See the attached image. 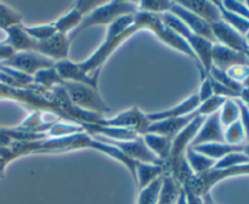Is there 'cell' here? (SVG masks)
<instances>
[{
	"mask_svg": "<svg viewBox=\"0 0 249 204\" xmlns=\"http://www.w3.org/2000/svg\"><path fill=\"white\" fill-rule=\"evenodd\" d=\"M160 22H162L160 16L158 15H151L141 11L119 17L108 26L106 38L100 48L87 61L78 63L80 70L84 74H91L96 70H101L102 63L123 41H125L141 29L155 33L156 29L160 27Z\"/></svg>",
	"mask_w": 249,
	"mask_h": 204,
	"instance_id": "1",
	"label": "cell"
},
{
	"mask_svg": "<svg viewBox=\"0 0 249 204\" xmlns=\"http://www.w3.org/2000/svg\"><path fill=\"white\" fill-rule=\"evenodd\" d=\"M138 12V2L131 1H111V2H101L99 6L89 12L87 16L83 18L79 26L71 32L68 36V40H74L75 36L79 35L85 29L94 26H109L113 23L119 17L125 16V15L135 14Z\"/></svg>",
	"mask_w": 249,
	"mask_h": 204,
	"instance_id": "2",
	"label": "cell"
},
{
	"mask_svg": "<svg viewBox=\"0 0 249 204\" xmlns=\"http://www.w3.org/2000/svg\"><path fill=\"white\" fill-rule=\"evenodd\" d=\"M61 85L65 89L71 103L77 108L99 116H105L109 112V107L101 99L99 89L96 87L66 80H62Z\"/></svg>",
	"mask_w": 249,
	"mask_h": 204,
	"instance_id": "3",
	"label": "cell"
},
{
	"mask_svg": "<svg viewBox=\"0 0 249 204\" xmlns=\"http://www.w3.org/2000/svg\"><path fill=\"white\" fill-rule=\"evenodd\" d=\"M240 175H249V164L238 165L233 168H225V169H216L212 168L208 171L203 174L195 175L191 181L185 185L182 188L196 193L197 196L204 197L209 193L212 187L223 180L229 179L232 176H240Z\"/></svg>",
	"mask_w": 249,
	"mask_h": 204,
	"instance_id": "4",
	"label": "cell"
},
{
	"mask_svg": "<svg viewBox=\"0 0 249 204\" xmlns=\"http://www.w3.org/2000/svg\"><path fill=\"white\" fill-rule=\"evenodd\" d=\"M95 140L99 142L106 143V145L112 146V147L117 148L119 152L123 153L125 157L129 159L134 160L136 163H146V164H163L155 154L150 151V148L146 146L143 142L142 136H138L131 140H114V138L105 137L102 135H92Z\"/></svg>",
	"mask_w": 249,
	"mask_h": 204,
	"instance_id": "5",
	"label": "cell"
},
{
	"mask_svg": "<svg viewBox=\"0 0 249 204\" xmlns=\"http://www.w3.org/2000/svg\"><path fill=\"white\" fill-rule=\"evenodd\" d=\"M55 63L50 58L33 51H16L11 57L0 62V65L33 77L39 70L53 67Z\"/></svg>",
	"mask_w": 249,
	"mask_h": 204,
	"instance_id": "6",
	"label": "cell"
},
{
	"mask_svg": "<svg viewBox=\"0 0 249 204\" xmlns=\"http://www.w3.org/2000/svg\"><path fill=\"white\" fill-rule=\"evenodd\" d=\"M148 125H150V121L146 118V114H143L138 107H133L128 111L122 112L116 117L105 118L104 120V126L106 128L124 129V130L136 133L138 135H143Z\"/></svg>",
	"mask_w": 249,
	"mask_h": 204,
	"instance_id": "7",
	"label": "cell"
},
{
	"mask_svg": "<svg viewBox=\"0 0 249 204\" xmlns=\"http://www.w3.org/2000/svg\"><path fill=\"white\" fill-rule=\"evenodd\" d=\"M211 27L215 43L221 44V45L226 46V48L231 49L233 51L243 53L249 58V45L242 34L235 31L232 27L225 23L223 19L215 22V23H212Z\"/></svg>",
	"mask_w": 249,
	"mask_h": 204,
	"instance_id": "8",
	"label": "cell"
},
{
	"mask_svg": "<svg viewBox=\"0 0 249 204\" xmlns=\"http://www.w3.org/2000/svg\"><path fill=\"white\" fill-rule=\"evenodd\" d=\"M169 12L174 15V16H177L194 34L201 36V38L207 39V40H211L213 41V43H215L213 32H212L211 23H208V22H206L204 19H202L201 17H198L197 15L192 14L191 11L185 9V7L181 6L178 1H172Z\"/></svg>",
	"mask_w": 249,
	"mask_h": 204,
	"instance_id": "9",
	"label": "cell"
},
{
	"mask_svg": "<svg viewBox=\"0 0 249 204\" xmlns=\"http://www.w3.org/2000/svg\"><path fill=\"white\" fill-rule=\"evenodd\" d=\"M70 44L71 41L68 40V36L66 34L57 33L51 36L50 39L36 41L34 52L40 53V55L53 60V62H58V61L68 60Z\"/></svg>",
	"mask_w": 249,
	"mask_h": 204,
	"instance_id": "10",
	"label": "cell"
},
{
	"mask_svg": "<svg viewBox=\"0 0 249 204\" xmlns=\"http://www.w3.org/2000/svg\"><path fill=\"white\" fill-rule=\"evenodd\" d=\"M101 2L99 1H77L67 14L60 17L56 22H53L56 27V31L58 33H62L67 35V33H71V32L74 31L79 26L80 22L83 21V18L91 10L99 6Z\"/></svg>",
	"mask_w": 249,
	"mask_h": 204,
	"instance_id": "11",
	"label": "cell"
},
{
	"mask_svg": "<svg viewBox=\"0 0 249 204\" xmlns=\"http://www.w3.org/2000/svg\"><path fill=\"white\" fill-rule=\"evenodd\" d=\"M204 143H225L224 140V126L221 125L219 111L206 117L198 133L191 142V147Z\"/></svg>",
	"mask_w": 249,
	"mask_h": 204,
	"instance_id": "12",
	"label": "cell"
},
{
	"mask_svg": "<svg viewBox=\"0 0 249 204\" xmlns=\"http://www.w3.org/2000/svg\"><path fill=\"white\" fill-rule=\"evenodd\" d=\"M55 69L58 73L60 78L66 82H74L80 83V84L89 85L91 87H96L99 84V75L101 70H96V72L91 73V74H84L80 70L78 63L71 62L70 60L58 61L55 63Z\"/></svg>",
	"mask_w": 249,
	"mask_h": 204,
	"instance_id": "13",
	"label": "cell"
},
{
	"mask_svg": "<svg viewBox=\"0 0 249 204\" xmlns=\"http://www.w3.org/2000/svg\"><path fill=\"white\" fill-rule=\"evenodd\" d=\"M212 63L213 67L220 70H228L229 68L235 66H248L249 58L243 53L233 51L219 43H214L212 51Z\"/></svg>",
	"mask_w": 249,
	"mask_h": 204,
	"instance_id": "14",
	"label": "cell"
},
{
	"mask_svg": "<svg viewBox=\"0 0 249 204\" xmlns=\"http://www.w3.org/2000/svg\"><path fill=\"white\" fill-rule=\"evenodd\" d=\"M206 117L201 116L192 120L185 129H182L172 141V148H170V154L168 159H177V158L184 157L187 147L191 146L192 140L195 138L196 134L201 129Z\"/></svg>",
	"mask_w": 249,
	"mask_h": 204,
	"instance_id": "15",
	"label": "cell"
},
{
	"mask_svg": "<svg viewBox=\"0 0 249 204\" xmlns=\"http://www.w3.org/2000/svg\"><path fill=\"white\" fill-rule=\"evenodd\" d=\"M199 104H201V101H199L198 95L195 94L192 95V96L187 97L185 101L178 103L177 106L172 107V108L146 114V118H147V120L150 121V123H153V121L165 120V119L179 118V117L187 116V114L195 112L197 108H198Z\"/></svg>",
	"mask_w": 249,
	"mask_h": 204,
	"instance_id": "16",
	"label": "cell"
},
{
	"mask_svg": "<svg viewBox=\"0 0 249 204\" xmlns=\"http://www.w3.org/2000/svg\"><path fill=\"white\" fill-rule=\"evenodd\" d=\"M181 6L197 15L208 23H215L221 21V15L215 1H206V0H184L178 1Z\"/></svg>",
	"mask_w": 249,
	"mask_h": 204,
	"instance_id": "17",
	"label": "cell"
},
{
	"mask_svg": "<svg viewBox=\"0 0 249 204\" xmlns=\"http://www.w3.org/2000/svg\"><path fill=\"white\" fill-rule=\"evenodd\" d=\"M141 136H142V140L146 143V146L150 148L151 152L160 162L164 163L169 158L173 138L163 135H157V134H143Z\"/></svg>",
	"mask_w": 249,
	"mask_h": 204,
	"instance_id": "18",
	"label": "cell"
},
{
	"mask_svg": "<svg viewBox=\"0 0 249 204\" xmlns=\"http://www.w3.org/2000/svg\"><path fill=\"white\" fill-rule=\"evenodd\" d=\"M164 174L163 164H146V163H139L136 167L135 182L138 184L139 189L143 188L147 185H150L153 180L162 176Z\"/></svg>",
	"mask_w": 249,
	"mask_h": 204,
	"instance_id": "19",
	"label": "cell"
},
{
	"mask_svg": "<svg viewBox=\"0 0 249 204\" xmlns=\"http://www.w3.org/2000/svg\"><path fill=\"white\" fill-rule=\"evenodd\" d=\"M185 157H186L187 163H189L190 168H191V170L194 171L195 175H199L208 171V170H211L216 163V160L212 159V158L207 157V155L195 151L191 146L187 147L186 152H185Z\"/></svg>",
	"mask_w": 249,
	"mask_h": 204,
	"instance_id": "20",
	"label": "cell"
},
{
	"mask_svg": "<svg viewBox=\"0 0 249 204\" xmlns=\"http://www.w3.org/2000/svg\"><path fill=\"white\" fill-rule=\"evenodd\" d=\"M34 84L38 86L44 87L46 90H51L53 87L57 86L62 83V79L60 78L58 73L56 72L55 67L45 68V69L39 70L38 73L33 75Z\"/></svg>",
	"mask_w": 249,
	"mask_h": 204,
	"instance_id": "21",
	"label": "cell"
},
{
	"mask_svg": "<svg viewBox=\"0 0 249 204\" xmlns=\"http://www.w3.org/2000/svg\"><path fill=\"white\" fill-rule=\"evenodd\" d=\"M215 2L219 7V11H220L221 19H223L225 23H228L230 27H232L235 31H237L238 33L242 34V35L245 36L246 34H247V32L249 31V19L243 18V17L238 16V15H235L232 14V12L225 10L223 7V5L220 4V1Z\"/></svg>",
	"mask_w": 249,
	"mask_h": 204,
	"instance_id": "22",
	"label": "cell"
},
{
	"mask_svg": "<svg viewBox=\"0 0 249 204\" xmlns=\"http://www.w3.org/2000/svg\"><path fill=\"white\" fill-rule=\"evenodd\" d=\"M164 175V174H163ZM163 175L153 180L150 185L140 189L138 198V204H158L160 187L163 184Z\"/></svg>",
	"mask_w": 249,
	"mask_h": 204,
	"instance_id": "23",
	"label": "cell"
},
{
	"mask_svg": "<svg viewBox=\"0 0 249 204\" xmlns=\"http://www.w3.org/2000/svg\"><path fill=\"white\" fill-rule=\"evenodd\" d=\"M219 117H220L221 125L224 128L229 126L230 124L240 120V108L236 99H226L223 106L219 109Z\"/></svg>",
	"mask_w": 249,
	"mask_h": 204,
	"instance_id": "24",
	"label": "cell"
},
{
	"mask_svg": "<svg viewBox=\"0 0 249 204\" xmlns=\"http://www.w3.org/2000/svg\"><path fill=\"white\" fill-rule=\"evenodd\" d=\"M224 140L228 145H242L246 143V135L240 120L224 128Z\"/></svg>",
	"mask_w": 249,
	"mask_h": 204,
	"instance_id": "25",
	"label": "cell"
},
{
	"mask_svg": "<svg viewBox=\"0 0 249 204\" xmlns=\"http://www.w3.org/2000/svg\"><path fill=\"white\" fill-rule=\"evenodd\" d=\"M170 5H172V1H167V0H143V1L138 2V11L160 16L164 12L169 11Z\"/></svg>",
	"mask_w": 249,
	"mask_h": 204,
	"instance_id": "26",
	"label": "cell"
},
{
	"mask_svg": "<svg viewBox=\"0 0 249 204\" xmlns=\"http://www.w3.org/2000/svg\"><path fill=\"white\" fill-rule=\"evenodd\" d=\"M24 32L28 34L31 38L34 40L41 41L50 39L58 32L56 31L55 23H49V24H40V26H32V27H24Z\"/></svg>",
	"mask_w": 249,
	"mask_h": 204,
	"instance_id": "27",
	"label": "cell"
},
{
	"mask_svg": "<svg viewBox=\"0 0 249 204\" xmlns=\"http://www.w3.org/2000/svg\"><path fill=\"white\" fill-rule=\"evenodd\" d=\"M249 164V157L243 152H232L226 154L225 157L216 160L215 165L213 168L216 169H225V168H233L238 165Z\"/></svg>",
	"mask_w": 249,
	"mask_h": 204,
	"instance_id": "28",
	"label": "cell"
},
{
	"mask_svg": "<svg viewBox=\"0 0 249 204\" xmlns=\"http://www.w3.org/2000/svg\"><path fill=\"white\" fill-rule=\"evenodd\" d=\"M21 16L10 10L9 7L0 4V29L6 31L7 28L21 24Z\"/></svg>",
	"mask_w": 249,
	"mask_h": 204,
	"instance_id": "29",
	"label": "cell"
},
{
	"mask_svg": "<svg viewBox=\"0 0 249 204\" xmlns=\"http://www.w3.org/2000/svg\"><path fill=\"white\" fill-rule=\"evenodd\" d=\"M223 7L228 11L232 12V14L238 15V16L243 17V18L249 19V9L247 4L241 1H233V0H226V1H220Z\"/></svg>",
	"mask_w": 249,
	"mask_h": 204,
	"instance_id": "30",
	"label": "cell"
},
{
	"mask_svg": "<svg viewBox=\"0 0 249 204\" xmlns=\"http://www.w3.org/2000/svg\"><path fill=\"white\" fill-rule=\"evenodd\" d=\"M236 101H237L238 108H240V121L245 130L246 143H249V109L247 104L243 103L240 99H236Z\"/></svg>",
	"mask_w": 249,
	"mask_h": 204,
	"instance_id": "31",
	"label": "cell"
},
{
	"mask_svg": "<svg viewBox=\"0 0 249 204\" xmlns=\"http://www.w3.org/2000/svg\"><path fill=\"white\" fill-rule=\"evenodd\" d=\"M225 72L231 79H233L235 82H237L238 84L242 85V83L245 82L246 77L248 75L249 67L248 66H235V67L229 68V69L225 70Z\"/></svg>",
	"mask_w": 249,
	"mask_h": 204,
	"instance_id": "32",
	"label": "cell"
},
{
	"mask_svg": "<svg viewBox=\"0 0 249 204\" xmlns=\"http://www.w3.org/2000/svg\"><path fill=\"white\" fill-rule=\"evenodd\" d=\"M197 95H198L201 103L214 96L213 87H212V82L209 79V77H206L204 79H202L201 87H199V91L197 92Z\"/></svg>",
	"mask_w": 249,
	"mask_h": 204,
	"instance_id": "33",
	"label": "cell"
},
{
	"mask_svg": "<svg viewBox=\"0 0 249 204\" xmlns=\"http://www.w3.org/2000/svg\"><path fill=\"white\" fill-rule=\"evenodd\" d=\"M14 53V49L10 48V46L7 45V44H5L4 41H0V61H1V62L7 60L9 57H11Z\"/></svg>",
	"mask_w": 249,
	"mask_h": 204,
	"instance_id": "34",
	"label": "cell"
},
{
	"mask_svg": "<svg viewBox=\"0 0 249 204\" xmlns=\"http://www.w3.org/2000/svg\"><path fill=\"white\" fill-rule=\"evenodd\" d=\"M177 204H187L186 196H185V192H184V189H182V188H181V191H180L179 197H178Z\"/></svg>",
	"mask_w": 249,
	"mask_h": 204,
	"instance_id": "35",
	"label": "cell"
},
{
	"mask_svg": "<svg viewBox=\"0 0 249 204\" xmlns=\"http://www.w3.org/2000/svg\"><path fill=\"white\" fill-rule=\"evenodd\" d=\"M203 204H215L213 202V199H212L211 194H206V196L203 197Z\"/></svg>",
	"mask_w": 249,
	"mask_h": 204,
	"instance_id": "36",
	"label": "cell"
},
{
	"mask_svg": "<svg viewBox=\"0 0 249 204\" xmlns=\"http://www.w3.org/2000/svg\"><path fill=\"white\" fill-rule=\"evenodd\" d=\"M242 86L245 87V89H247V90H249V72H248V75L247 77H246V79H245V82L242 83Z\"/></svg>",
	"mask_w": 249,
	"mask_h": 204,
	"instance_id": "37",
	"label": "cell"
},
{
	"mask_svg": "<svg viewBox=\"0 0 249 204\" xmlns=\"http://www.w3.org/2000/svg\"><path fill=\"white\" fill-rule=\"evenodd\" d=\"M243 153L249 157V143H245V151H243Z\"/></svg>",
	"mask_w": 249,
	"mask_h": 204,
	"instance_id": "38",
	"label": "cell"
},
{
	"mask_svg": "<svg viewBox=\"0 0 249 204\" xmlns=\"http://www.w3.org/2000/svg\"><path fill=\"white\" fill-rule=\"evenodd\" d=\"M245 38H246V40H247V43H248V45H249V31L247 32V34H246V35H245Z\"/></svg>",
	"mask_w": 249,
	"mask_h": 204,
	"instance_id": "39",
	"label": "cell"
},
{
	"mask_svg": "<svg viewBox=\"0 0 249 204\" xmlns=\"http://www.w3.org/2000/svg\"><path fill=\"white\" fill-rule=\"evenodd\" d=\"M246 4H247V6H248V9H249V1H246Z\"/></svg>",
	"mask_w": 249,
	"mask_h": 204,
	"instance_id": "40",
	"label": "cell"
},
{
	"mask_svg": "<svg viewBox=\"0 0 249 204\" xmlns=\"http://www.w3.org/2000/svg\"><path fill=\"white\" fill-rule=\"evenodd\" d=\"M247 107H248V109H249V103H247Z\"/></svg>",
	"mask_w": 249,
	"mask_h": 204,
	"instance_id": "41",
	"label": "cell"
},
{
	"mask_svg": "<svg viewBox=\"0 0 249 204\" xmlns=\"http://www.w3.org/2000/svg\"><path fill=\"white\" fill-rule=\"evenodd\" d=\"M158 204H160V203H158Z\"/></svg>",
	"mask_w": 249,
	"mask_h": 204,
	"instance_id": "42",
	"label": "cell"
}]
</instances>
